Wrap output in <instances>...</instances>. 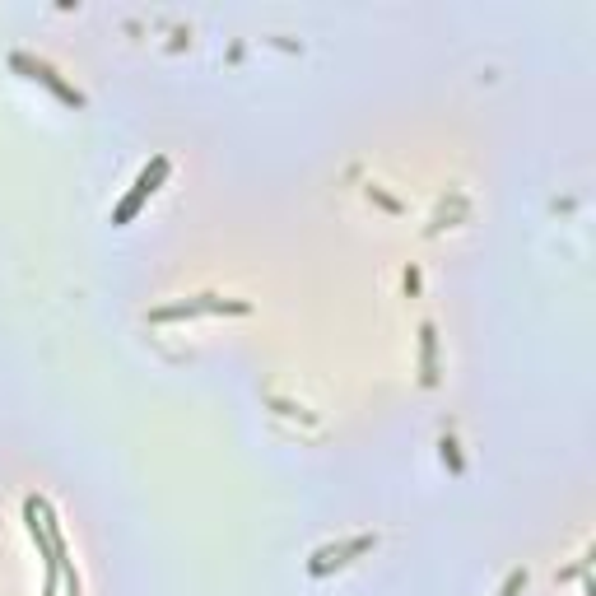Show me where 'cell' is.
Wrapping results in <instances>:
<instances>
[{
    "label": "cell",
    "mask_w": 596,
    "mask_h": 596,
    "mask_svg": "<svg viewBox=\"0 0 596 596\" xmlns=\"http://www.w3.org/2000/svg\"><path fill=\"white\" fill-rule=\"evenodd\" d=\"M163 182H168V159H149L145 168H140V177H136V187H131V196H126L122 205H117V210H112V224H131V219L140 215V205L149 201V196H154V191L163 187Z\"/></svg>",
    "instance_id": "cell-1"
},
{
    "label": "cell",
    "mask_w": 596,
    "mask_h": 596,
    "mask_svg": "<svg viewBox=\"0 0 596 596\" xmlns=\"http://www.w3.org/2000/svg\"><path fill=\"white\" fill-rule=\"evenodd\" d=\"M364 550H373V536H354V541H345V545H322V550L312 555L308 569L322 578V573L340 569V564H350V555H364Z\"/></svg>",
    "instance_id": "cell-2"
},
{
    "label": "cell",
    "mask_w": 596,
    "mask_h": 596,
    "mask_svg": "<svg viewBox=\"0 0 596 596\" xmlns=\"http://www.w3.org/2000/svg\"><path fill=\"white\" fill-rule=\"evenodd\" d=\"M14 66H19V70H28V75H33V80H42V84H47V89H52L56 98H61V103H75V108H80V103H84V98L75 94V89H70V84L61 80V75H56L52 66H47V61H33V56L14 52Z\"/></svg>",
    "instance_id": "cell-3"
},
{
    "label": "cell",
    "mask_w": 596,
    "mask_h": 596,
    "mask_svg": "<svg viewBox=\"0 0 596 596\" xmlns=\"http://www.w3.org/2000/svg\"><path fill=\"white\" fill-rule=\"evenodd\" d=\"M196 312H247V303H238V298H215V294H205L201 303H177V308H159V312H154V322H177V317H196Z\"/></svg>",
    "instance_id": "cell-4"
},
{
    "label": "cell",
    "mask_w": 596,
    "mask_h": 596,
    "mask_svg": "<svg viewBox=\"0 0 596 596\" xmlns=\"http://www.w3.org/2000/svg\"><path fill=\"white\" fill-rule=\"evenodd\" d=\"M420 345H424V373H420V378H424V382H438V359H434V354H438V340H434V326H429V322L420 326Z\"/></svg>",
    "instance_id": "cell-5"
},
{
    "label": "cell",
    "mask_w": 596,
    "mask_h": 596,
    "mask_svg": "<svg viewBox=\"0 0 596 596\" xmlns=\"http://www.w3.org/2000/svg\"><path fill=\"white\" fill-rule=\"evenodd\" d=\"M522 587H527V569H513V573H508V583H503V592H499V596H517Z\"/></svg>",
    "instance_id": "cell-6"
},
{
    "label": "cell",
    "mask_w": 596,
    "mask_h": 596,
    "mask_svg": "<svg viewBox=\"0 0 596 596\" xmlns=\"http://www.w3.org/2000/svg\"><path fill=\"white\" fill-rule=\"evenodd\" d=\"M443 461L452 471H461V452H457V438H443Z\"/></svg>",
    "instance_id": "cell-7"
}]
</instances>
